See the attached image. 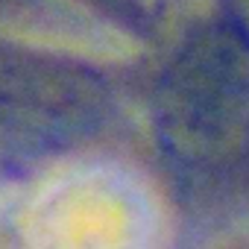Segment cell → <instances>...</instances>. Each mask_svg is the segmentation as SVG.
Masks as SVG:
<instances>
[{"label":"cell","mask_w":249,"mask_h":249,"mask_svg":"<svg viewBox=\"0 0 249 249\" xmlns=\"http://www.w3.org/2000/svg\"><path fill=\"white\" fill-rule=\"evenodd\" d=\"M167 161L211 179L249 156V27L234 15L196 24L161 71L153 100Z\"/></svg>","instance_id":"6da1fadb"},{"label":"cell","mask_w":249,"mask_h":249,"mask_svg":"<svg viewBox=\"0 0 249 249\" xmlns=\"http://www.w3.org/2000/svg\"><path fill=\"white\" fill-rule=\"evenodd\" d=\"M79 3L97 9L100 15L111 18L114 24H123L129 30H144L147 27V9L141 0H79Z\"/></svg>","instance_id":"7a4b0ae2"},{"label":"cell","mask_w":249,"mask_h":249,"mask_svg":"<svg viewBox=\"0 0 249 249\" xmlns=\"http://www.w3.org/2000/svg\"><path fill=\"white\" fill-rule=\"evenodd\" d=\"M6 3H12V0H0V6H6Z\"/></svg>","instance_id":"3957f363"}]
</instances>
